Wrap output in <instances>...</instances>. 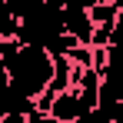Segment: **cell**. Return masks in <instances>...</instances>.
<instances>
[{"instance_id": "cell-7", "label": "cell", "mask_w": 123, "mask_h": 123, "mask_svg": "<svg viewBox=\"0 0 123 123\" xmlns=\"http://www.w3.org/2000/svg\"><path fill=\"white\" fill-rule=\"evenodd\" d=\"M86 10H90V20L93 23H113L117 13H120V7H117L113 0H100V3H93V7H86Z\"/></svg>"}, {"instance_id": "cell-1", "label": "cell", "mask_w": 123, "mask_h": 123, "mask_svg": "<svg viewBox=\"0 0 123 123\" xmlns=\"http://www.w3.org/2000/svg\"><path fill=\"white\" fill-rule=\"evenodd\" d=\"M7 73H10V86L13 90H20L27 97H37V93H43L50 86L53 53L47 47H37V43H20L13 60L7 63Z\"/></svg>"}, {"instance_id": "cell-10", "label": "cell", "mask_w": 123, "mask_h": 123, "mask_svg": "<svg viewBox=\"0 0 123 123\" xmlns=\"http://www.w3.org/2000/svg\"><path fill=\"white\" fill-rule=\"evenodd\" d=\"M93 67H97V70L106 67V47H93Z\"/></svg>"}, {"instance_id": "cell-2", "label": "cell", "mask_w": 123, "mask_h": 123, "mask_svg": "<svg viewBox=\"0 0 123 123\" xmlns=\"http://www.w3.org/2000/svg\"><path fill=\"white\" fill-rule=\"evenodd\" d=\"M50 120H60V123L86 120V106H83V100H80V90H77V86H67V90H60V93H53Z\"/></svg>"}, {"instance_id": "cell-3", "label": "cell", "mask_w": 123, "mask_h": 123, "mask_svg": "<svg viewBox=\"0 0 123 123\" xmlns=\"http://www.w3.org/2000/svg\"><path fill=\"white\" fill-rule=\"evenodd\" d=\"M93 27H97V23L90 20V10H86L83 3H67V7H63V30L73 33L80 43H90Z\"/></svg>"}, {"instance_id": "cell-9", "label": "cell", "mask_w": 123, "mask_h": 123, "mask_svg": "<svg viewBox=\"0 0 123 123\" xmlns=\"http://www.w3.org/2000/svg\"><path fill=\"white\" fill-rule=\"evenodd\" d=\"M106 67L123 70V43H106Z\"/></svg>"}, {"instance_id": "cell-6", "label": "cell", "mask_w": 123, "mask_h": 123, "mask_svg": "<svg viewBox=\"0 0 123 123\" xmlns=\"http://www.w3.org/2000/svg\"><path fill=\"white\" fill-rule=\"evenodd\" d=\"M20 33V17H13L10 3L0 0V40H17Z\"/></svg>"}, {"instance_id": "cell-4", "label": "cell", "mask_w": 123, "mask_h": 123, "mask_svg": "<svg viewBox=\"0 0 123 123\" xmlns=\"http://www.w3.org/2000/svg\"><path fill=\"white\" fill-rule=\"evenodd\" d=\"M123 100V70L117 67H103L100 70V100L97 106H110V103Z\"/></svg>"}, {"instance_id": "cell-5", "label": "cell", "mask_w": 123, "mask_h": 123, "mask_svg": "<svg viewBox=\"0 0 123 123\" xmlns=\"http://www.w3.org/2000/svg\"><path fill=\"white\" fill-rule=\"evenodd\" d=\"M77 90H80V100L86 106V117L97 110V100H100V70L97 67H83L80 80H77Z\"/></svg>"}, {"instance_id": "cell-8", "label": "cell", "mask_w": 123, "mask_h": 123, "mask_svg": "<svg viewBox=\"0 0 123 123\" xmlns=\"http://www.w3.org/2000/svg\"><path fill=\"white\" fill-rule=\"evenodd\" d=\"M67 57L77 63V67H93V43H73Z\"/></svg>"}, {"instance_id": "cell-11", "label": "cell", "mask_w": 123, "mask_h": 123, "mask_svg": "<svg viewBox=\"0 0 123 123\" xmlns=\"http://www.w3.org/2000/svg\"><path fill=\"white\" fill-rule=\"evenodd\" d=\"M110 43H123V17H117V23H113V33H110Z\"/></svg>"}]
</instances>
